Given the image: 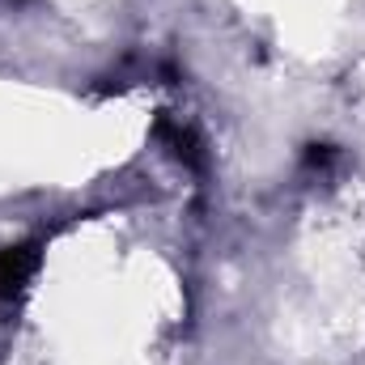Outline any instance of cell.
<instances>
[{
  "instance_id": "6da1fadb",
  "label": "cell",
  "mask_w": 365,
  "mask_h": 365,
  "mask_svg": "<svg viewBox=\"0 0 365 365\" xmlns=\"http://www.w3.org/2000/svg\"><path fill=\"white\" fill-rule=\"evenodd\" d=\"M34 268H38L34 247H4V251H0V297L21 293V284L30 280Z\"/></svg>"
}]
</instances>
